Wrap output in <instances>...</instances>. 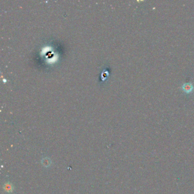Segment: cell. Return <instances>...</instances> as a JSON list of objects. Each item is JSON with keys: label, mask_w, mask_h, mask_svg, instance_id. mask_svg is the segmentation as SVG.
Listing matches in <instances>:
<instances>
[{"label": "cell", "mask_w": 194, "mask_h": 194, "mask_svg": "<svg viewBox=\"0 0 194 194\" xmlns=\"http://www.w3.org/2000/svg\"><path fill=\"white\" fill-rule=\"evenodd\" d=\"M5 190L7 191H9V192L10 191L12 190V187H11V184H6V187H5Z\"/></svg>", "instance_id": "2"}, {"label": "cell", "mask_w": 194, "mask_h": 194, "mask_svg": "<svg viewBox=\"0 0 194 194\" xmlns=\"http://www.w3.org/2000/svg\"><path fill=\"white\" fill-rule=\"evenodd\" d=\"M181 89L186 94H191L194 91V86L192 83H184L181 86Z\"/></svg>", "instance_id": "1"}]
</instances>
